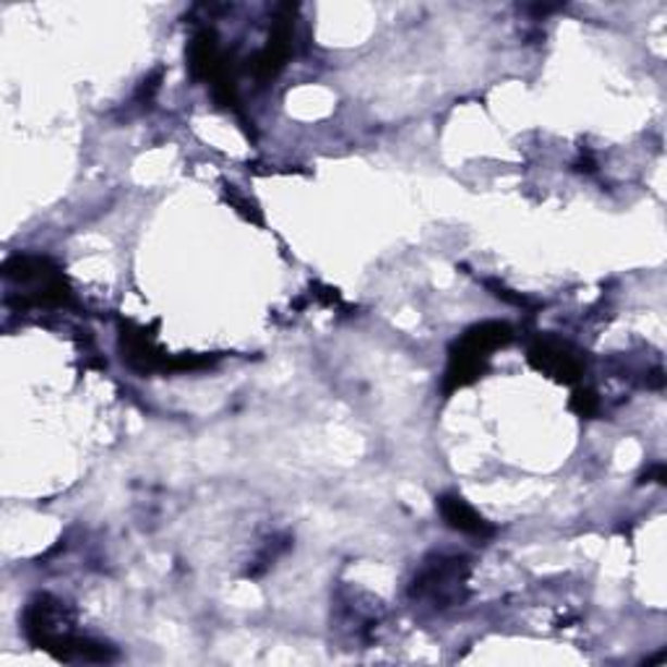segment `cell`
I'll return each instance as SVG.
<instances>
[{"label":"cell","instance_id":"obj_1","mask_svg":"<svg viewBox=\"0 0 667 667\" xmlns=\"http://www.w3.org/2000/svg\"><path fill=\"white\" fill-rule=\"evenodd\" d=\"M508 339H511V329L501 321H485L480 323V326L470 329V332L454 345L452 358H448V371H446L448 392L467 386V383L478 379L493 349L504 347Z\"/></svg>","mask_w":667,"mask_h":667},{"label":"cell","instance_id":"obj_2","mask_svg":"<svg viewBox=\"0 0 667 667\" xmlns=\"http://www.w3.org/2000/svg\"><path fill=\"white\" fill-rule=\"evenodd\" d=\"M461 579H465V571H461L457 558H439L415 579V594L418 597H433L435 603H446L448 597L459 594Z\"/></svg>","mask_w":667,"mask_h":667},{"label":"cell","instance_id":"obj_3","mask_svg":"<svg viewBox=\"0 0 667 667\" xmlns=\"http://www.w3.org/2000/svg\"><path fill=\"white\" fill-rule=\"evenodd\" d=\"M289 39H293V16H285L274 24L267 48L250 61V71L259 78H274L280 74L289 58Z\"/></svg>","mask_w":667,"mask_h":667},{"label":"cell","instance_id":"obj_4","mask_svg":"<svg viewBox=\"0 0 667 667\" xmlns=\"http://www.w3.org/2000/svg\"><path fill=\"white\" fill-rule=\"evenodd\" d=\"M530 358L538 368H543L551 375L560 381H577L581 373V362L577 355H571L569 345L558 339H540L538 345L530 349Z\"/></svg>","mask_w":667,"mask_h":667},{"label":"cell","instance_id":"obj_5","mask_svg":"<svg viewBox=\"0 0 667 667\" xmlns=\"http://www.w3.org/2000/svg\"><path fill=\"white\" fill-rule=\"evenodd\" d=\"M439 508L452 530L474 534V538H487V534H493V527L487 524V521L482 519L465 498H459V495H444V498L439 501Z\"/></svg>","mask_w":667,"mask_h":667},{"label":"cell","instance_id":"obj_6","mask_svg":"<svg viewBox=\"0 0 667 667\" xmlns=\"http://www.w3.org/2000/svg\"><path fill=\"white\" fill-rule=\"evenodd\" d=\"M573 407H577L581 415H592L594 409H597V396L590 392H579L577 399H573Z\"/></svg>","mask_w":667,"mask_h":667}]
</instances>
